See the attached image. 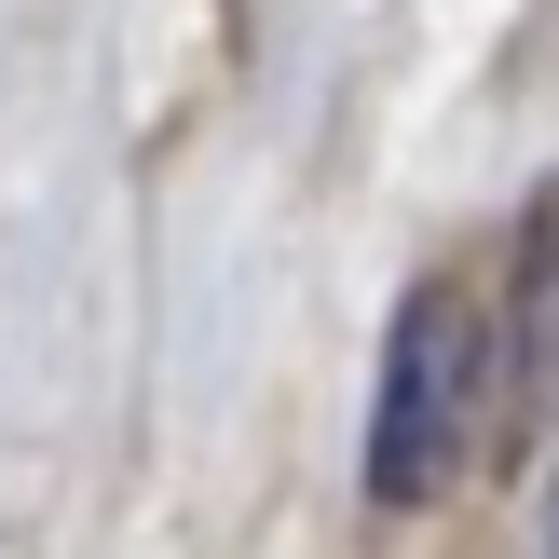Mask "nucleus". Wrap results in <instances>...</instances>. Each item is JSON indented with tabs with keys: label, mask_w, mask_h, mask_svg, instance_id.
I'll return each mask as SVG.
<instances>
[{
	"label": "nucleus",
	"mask_w": 559,
	"mask_h": 559,
	"mask_svg": "<svg viewBox=\"0 0 559 559\" xmlns=\"http://www.w3.org/2000/svg\"><path fill=\"white\" fill-rule=\"evenodd\" d=\"M464 409H478V314L451 287L396 300L382 342V409H369V506H437L464 464Z\"/></svg>",
	"instance_id": "nucleus-1"
}]
</instances>
